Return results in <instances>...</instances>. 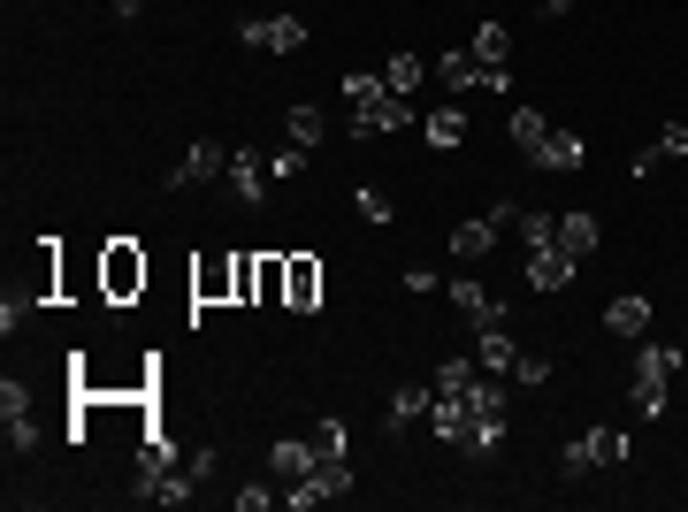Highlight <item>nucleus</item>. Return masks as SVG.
<instances>
[{
	"mask_svg": "<svg viewBox=\"0 0 688 512\" xmlns=\"http://www.w3.org/2000/svg\"><path fill=\"white\" fill-rule=\"evenodd\" d=\"M92 276H100V299H108V307H138V299H146V283H154V260H146V245H138V237H108Z\"/></svg>",
	"mask_w": 688,
	"mask_h": 512,
	"instance_id": "1",
	"label": "nucleus"
},
{
	"mask_svg": "<svg viewBox=\"0 0 688 512\" xmlns=\"http://www.w3.org/2000/svg\"><path fill=\"white\" fill-rule=\"evenodd\" d=\"M674 367H681V352H674V344H643V359H635V413H666Z\"/></svg>",
	"mask_w": 688,
	"mask_h": 512,
	"instance_id": "2",
	"label": "nucleus"
},
{
	"mask_svg": "<svg viewBox=\"0 0 688 512\" xmlns=\"http://www.w3.org/2000/svg\"><path fill=\"white\" fill-rule=\"evenodd\" d=\"M406 123H413V108L382 85L375 100H352V123H344V131H352V138H390V131H406Z\"/></svg>",
	"mask_w": 688,
	"mask_h": 512,
	"instance_id": "3",
	"label": "nucleus"
},
{
	"mask_svg": "<svg viewBox=\"0 0 688 512\" xmlns=\"http://www.w3.org/2000/svg\"><path fill=\"white\" fill-rule=\"evenodd\" d=\"M191 299L199 307H237V253H199L191 260Z\"/></svg>",
	"mask_w": 688,
	"mask_h": 512,
	"instance_id": "4",
	"label": "nucleus"
},
{
	"mask_svg": "<svg viewBox=\"0 0 688 512\" xmlns=\"http://www.w3.org/2000/svg\"><path fill=\"white\" fill-rule=\"evenodd\" d=\"M284 307L291 314H322V260L314 253H284Z\"/></svg>",
	"mask_w": 688,
	"mask_h": 512,
	"instance_id": "5",
	"label": "nucleus"
},
{
	"mask_svg": "<svg viewBox=\"0 0 688 512\" xmlns=\"http://www.w3.org/2000/svg\"><path fill=\"white\" fill-rule=\"evenodd\" d=\"M245 46L253 54H299L307 46V15H253L245 23Z\"/></svg>",
	"mask_w": 688,
	"mask_h": 512,
	"instance_id": "6",
	"label": "nucleus"
},
{
	"mask_svg": "<svg viewBox=\"0 0 688 512\" xmlns=\"http://www.w3.org/2000/svg\"><path fill=\"white\" fill-rule=\"evenodd\" d=\"M574 276H581V260L566 253V245H543V253H528V291H574Z\"/></svg>",
	"mask_w": 688,
	"mask_h": 512,
	"instance_id": "7",
	"label": "nucleus"
},
{
	"mask_svg": "<svg viewBox=\"0 0 688 512\" xmlns=\"http://www.w3.org/2000/svg\"><path fill=\"white\" fill-rule=\"evenodd\" d=\"M506 222H513L506 207H498V214L459 222V230H452V253H459V260H490V253H498V237H506Z\"/></svg>",
	"mask_w": 688,
	"mask_h": 512,
	"instance_id": "8",
	"label": "nucleus"
},
{
	"mask_svg": "<svg viewBox=\"0 0 688 512\" xmlns=\"http://www.w3.org/2000/svg\"><path fill=\"white\" fill-rule=\"evenodd\" d=\"M444 307H452V314H467L475 330H490V322H506V307H498V299H490V291L475 283V276H459V283H444Z\"/></svg>",
	"mask_w": 688,
	"mask_h": 512,
	"instance_id": "9",
	"label": "nucleus"
},
{
	"mask_svg": "<svg viewBox=\"0 0 688 512\" xmlns=\"http://www.w3.org/2000/svg\"><path fill=\"white\" fill-rule=\"evenodd\" d=\"M581 162H589V138H581V131H551V138L535 146V169H551V176H574Z\"/></svg>",
	"mask_w": 688,
	"mask_h": 512,
	"instance_id": "10",
	"label": "nucleus"
},
{
	"mask_svg": "<svg viewBox=\"0 0 688 512\" xmlns=\"http://www.w3.org/2000/svg\"><path fill=\"white\" fill-rule=\"evenodd\" d=\"M314 467H322V452H314L307 436H284V444L268 452V475H276V482H307Z\"/></svg>",
	"mask_w": 688,
	"mask_h": 512,
	"instance_id": "11",
	"label": "nucleus"
},
{
	"mask_svg": "<svg viewBox=\"0 0 688 512\" xmlns=\"http://www.w3.org/2000/svg\"><path fill=\"white\" fill-rule=\"evenodd\" d=\"M429 405H436V382H398L390 390V428H413V421H429Z\"/></svg>",
	"mask_w": 688,
	"mask_h": 512,
	"instance_id": "12",
	"label": "nucleus"
},
{
	"mask_svg": "<svg viewBox=\"0 0 688 512\" xmlns=\"http://www.w3.org/2000/svg\"><path fill=\"white\" fill-rule=\"evenodd\" d=\"M475 367H490V375H513V367H520V344L506 337V322L475 330Z\"/></svg>",
	"mask_w": 688,
	"mask_h": 512,
	"instance_id": "13",
	"label": "nucleus"
},
{
	"mask_svg": "<svg viewBox=\"0 0 688 512\" xmlns=\"http://www.w3.org/2000/svg\"><path fill=\"white\" fill-rule=\"evenodd\" d=\"M260 176H276V169H268V162H260L253 146H237V154H230V191H237L245 207H260V191H268Z\"/></svg>",
	"mask_w": 688,
	"mask_h": 512,
	"instance_id": "14",
	"label": "nucleus"
},
{
	"mask_svg": "<svg viewBox=\"0 0 688 512\" xmlns=\"http://www.w3.org/2000/svg\"><path fill=\"white\" fill-rule=\"evenodd\" d=\"M429 77H436L444 92H482V77H490V69H482L475 54H444V62H429Z\"/></svg>",
	"mask_w": 688,
	"mask_h": 512,
	"instance_id": "15",
	"label": "nucleus"
},
{
	"mask_svg": "<svg viewBox=\"0 0 688 512\" xmlns=\"http://www.w3.org/2000/svg\"><path fill=\"white\" fill-rule=\"evenodd\" d=\"M506 138H513V154L535 162V146L551 138V115H543V108H513V115H506Z\"/></svg>",
	"mask_w": 688,
	"mask_h": 512,
	"instance_id": "16",
	"label": "nucleus"
},
{
	"mask_svg": "<svg viewBox=\"0 0 688 512\" xmlns=\"http://www.w3.org/2000/svg\"><path fill=\"white\" fill-rule=\"evenodd\" d=\"M604 330H612V337H643V330H651V299L620 291V299L604 307Z\"/></svg>",
	"mask_w": 688,
	"mask_h": 512,
	"instance_id": "17",
	"label": "nucleus"
},
{
	"mask_svg": "<svg viewBox=\"0 0 688 512\" xmlns=\"http://www.w3.org/2000/svg\"><path fill=\"white\" fill-rule=\"evenodd\" d=\"M222 169H230V154H222L214 138H199V146H191V154L176 162V176H169V183H207V176H222Z\"/></svg>",
	"mask_w": 688,
	"mask_h": 512,
	"instance_id": "18",
	"label": "nucleus"
},
{
	"mask_svg": "<svg viewBox=\"0 0 688 512\" xmlns=\"http://www.w3.org/2000/svg\"><path fill=\"white\" fill-rule=\"evenodd\" d=\"M467 54H475V62H482V69H513V31H506V23H482V31H475V46H467Z\"/></svg>",
	"mask_w": 688,
	"mask_h": 512,
	"instance_id": "19",
	"label": "nucleus"
},
{
	"mask_svg": "<svg viewBox=\"0 0 688 512\" xmlns=\"http://www.w3.org/2000/svg\"><path fill=\"white\" fill-rule=\"evenodd\" d=\"M421 131L436 154H452V146H467V108H436V115H421Z\"/></svg>",
	"mask_w": 688,
	"mask_h": 512,
	"instance_id": "20",
	"label": "nucleus"
},
{
	"mask_svg": "<svg viewBox=\"0 0 688 512\" xmlns=\"http://www.w3.org/2000/svg\"><path fill=\"white\" fill-rule=\"evenodd\" d=\"M597 237H604V222H597V214H566V222H558V245H566L574 260H589V253H597Z\"/></svg>",
	"mask_w": 688,
	"mask_h": 512,
	"instance_id": "21",
	"label": "nucleus"
},
{
	"mask_svg": "<svg viewBox=\"0 0 688 512\" xmlns=\"http://www.w3.org/2000/svg\"><path fill=\"white\" fill-rule=\"evenodd\" d=\"M513 237L528 245V253H543V245H558V214H543V207H528V214H513Z\"/></svg>",
	"mask_w": 688,
	"mask_h": 512,
	"instance_id": "22",
	"label": "nucleus"
},
{
	"mask_svg": "<svg viewBox=\"0 0 688 512\" xmlns=\"http://www.w3.org/2000/svg\"><path fill=\"white\" fill-rule=\"evenodd\" d=\"M421 77H429V62H421V54H390V62H382V85H390L398 100H406V92H421Z\"/></svg>",
	"mask_w": 688,
	"mask_h": 512,
	"instance_id": "23",
	"label": "nucleus"
},
{
	"mask_svg": "<svg viewBox=\"0 0 688 512\" xmlns=\"http://www.w3.org/2000/svg\"><path fill=\"white\" fill-rule=\"evenodd\" d=\"M284 131H291V146H307V154H314V146H322V108H314V100H299V108L284 115Z\"/></svg>",
	"mask_w": 688,
	"mask_h": 512,
	"instance_id": "24",
	"label": "nucleus"
},
{
	"mask_svg": "<svg viewBox=\"0 0 688 512\" xmlns=\"http://www.w3.org/2000/svg\"><path fill=\"white\" fill-rule=\"evenodd\" d=\"M314 482H322V498H344V490L359 482V475H352V452H330V459L314 467Z\"/></svg>",
	"mask_w": 688,
	"mask_h": 512,
	"instance_id": "25",
	"label": "nucleus"
},
{
	"mask_svg": "<svg viewBox=\"0 0 688 512\" xmlns=\"http://www.w3.org/2000/svg\"><path fill=\"white\" fill-rule=\"evenodd\" d=\"M589 444H597V467H628V428H589Z\"/></svg>",
	"mask_w": 688,
	"mask_h": 512,
	"instance_id": "26",
	"label": "nucleus"
},
{
	"mask_svg": "<svg viewBox=\"0 0 688 512\" xmlns=\"http://www.w3.org/2000/svg\"><path fill=\"white\" fill-rule=\"evenodd\" d=\"M558 475H566V482H581V475H597V444H589V436H574V444L558 452Z\"/></svg>",
	"mask_w": 688,
	"mask_h": 512,
	"instance_id": "27",
	"label": "nucleus"
},
{
	"mask_svg": "<svg viewBox=\"0 0 688 512\" xmlns=\"http://www.w3.org/2000/svg\"><path fill=\"white\" fill-rule=\"evenodd\" d=\"M237 307H260V253H237Z\"/></svg>",
	"mask_w": 688,
	"mask_h": 512,
	"instance_id": "28",
	"label": "nucleus"
},
{
	"mask_svg": "<svg viewBox=\"0 0 688 512\" xmlns=\"http://www.w3.org/2000/svg\"><path fill=\"white\" fill-rule=\"evenodd\" d=\"M260 307H284V253H260Z\"/></svg>",
	"mask_w": 688,
	"mask_h": 512,
	"instance_id": "29",
	"label": "nucleus"
},
{
	"mask_svg": "<svg viewBox=\"0 0 688 512\" xmlns=\"http://www.w3.org/2000/svg\"><path fill=\"white\" fill-rule=\"evenodd\" d=\"M429 382H436V390H467V382H475V359H444Z\"/></svg>",
	"mask_w": 688,
	"mask_h": 512,
	"instance_id": "30",
	"label": "nucleus"
},
{
	"mask_svg": "<svg viewBox=\"0 0 688 512\" xmlns=\"http://www.w3.org/2000/svg\"><path fill=\"white\" fill-rule=\"evenodd\" d=\"M314 452H322V459H330V452H352V428H344V421H322V428H314Z\"/></svg>",
	"mask_w": 688,
	"mask_h": 512,
	"instance_id": "31",
	"label": "nucleus"
},
{
	"mask_svg": "<svg viewBox=\"0 0 688 512\" xmlns=\"http://www.w3.org/2000/svg\"><path fill=\"white\" fill-rule=\"evenodd\" d=\"M375 92H382L375 69H352V77H344V108H352V100H375Z\"/></svg>",
	"mask_w": 688,
	"mask_h": 512,
	"instance_id": "32",
	"label": "nucleus"
},
{
	"mask_svg": "<svg viewBox=\"0 0 688 512\" xmlns=\"http://www.w3.org/2000/svg\"><path fill=\"white\" fill-rule=\"evenodd\" d=\"M276 498H284V490H268V482H245V490H237V512H268Z\"/></svg>",
	"mask_w": 688,
	"mask_h": 512,
	"instance_id": "33",
	"label": "nucleus"
},
{
	"mask_svg": "<svg viewBox=\"0 0 688 512\" xmlns=\"http://www.w3.org/2000/svg\"><path fill=\"white\" fill-rule=\"evenodd\" d=\"M0 413L23 421V413H31V390H23V382H0Z\"/></svg>",
	"mask_w": 688,
	"mask_h": 512,
	"instance_id": "34",
	"label": "nucleus"
},
{
	"mask_svg": "<svg viewBox=\"0 0 688 512\" xmlns=\"http://www.w3.org/2000/svg\"><path fill=\"white\" fill-rule=\"evenodd\" d=\"M543 375H551V359H543V352H520L513 382H528V390H535V382H543Z\"/></svg>",
	"mask_w": 688,
	"mask_h": 512,
	"instance_id": "35",
	"label": "nucleus"
},
{
	"mask_svg": "<svg viewBox=\"0 0 688 512\" xmlns=\"http://www.w3.org/2000/svg\"><path fill=\"white\" fill-rule=\"evenodd\" d=\"M666 154H688V123H666V131H658V162H666Z\"/></svg>",
	"mask_w": 688,
	"mask_h": 512,
	"instance_id": "36",
	"label": "nucleus"
},
{
	"mask_svg": "<svg viewBox=\"0 0 688 512\" xmlns=\"http://www.w3.org/2000/svg\"><path fill=\"white\" fill-rule=\"evenodd\" d=\"M352 207H359V214H367V222H390V199H382V191H359V199H352Z\"/></svg>",
	"mask_w": 688,
	"mask_h": 512,
	"instance_id": "37",
	"label": "nucleus"
},
{
	"mask_svg": "<svg viewBox=\"0 0 688 512\" xmlns=\"http://www.w3.org/2000/svg\"><path fill=\"white\" fill-rule=\"evenodd\" d=\"M31 444H38V428H31V413H23V421H8V452H31Z\"/></svg>",
	"mask_w": 688,
	"mask_h": 512,
	"instance_id": "38",
	"label": "nucleus"
},
{
	"mask_svg": "<svg viewBox=\"0 0 688 512\" xmlns=\"http://www.w3.org/2000/svg\"><path fill=\"white\" fill-rule=\"evenodd\" d=\"M268 169H276V176H299V169H307V146H284V154H276Z\"/></svg>",
	"mask_w": 688,
	"mask_h": 512,
	"instance_id": "39",
	"label": "nucleus"
},
{
	"mask_svg": "<svg viewBox=\"0 0 688 512\" xmlns=\"http://www.w3.org/2000/svg\"><path fill=\"white\" fill-rule=\"evenodd\" d=\"M535 8H543V15H566V8H574V0H535Z\"/></svg>",
	"mask_w": 688,
	"mask_h": 512,
	"instance_id": "40",
	"label": "nucleus"
}]
</instances>
